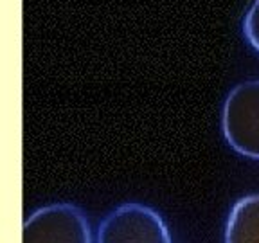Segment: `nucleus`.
Returning <instances> with one entry per match:
<instances>
[{"instance_id": "5", "label": "nucleus", "mask_w": 259, "mask_h": 243, "mask_svg": "<svg viewBox=\"0 0 259 243\" xmlns=\"http://www.w3.org/2000/svg\"><path fill=\"white\" fill-rule=\"evenodd\" d=\"M243 32L248 44L259 53V0H252L243 16Z\"/></svg>"}, {"instance_id": "4", "label": "nucleus", "mask_w": 259, "mask_h": 243, "mask_svg": "<svg viewBox=\"0 0 259 243\" xmlns=\"http://www.w3.org/2000/svg\"><path fill=\"white\" fill-rule=\"evenodd\" d=\"M225 243H259V194L234 204L227 220Z\"/></svg>"}, {"instance_id": "3", "label": "nucleus", "mask_w": 259, "mask_h": 243, "mask_svg": "<svg viewBox=\"0 0 259 243\" xmlns=\"http://www.w3.org/2000/svg\"><path fill=\"white\" fill-rule=\"evenodd\" d=\"M96 243H171V236L157 211L130 202L106 215Z\"/></svg>"}, {"instance_id": "2", "label": "nucleus", "mask_w": 259, "mask_h": 243, "mask_svg": "<svg viewBox=\"0 0 259 243\" xmlns=\"http://www.w3.org/2000/svg\"><path fill=\"white\" fill-rule=\"evenodd\" d=\"M22 243H92L85 213L72 204H51L25 218Z\"/></svg>"}, {"instance_id": "1", "label": "nucleus", "mask_w": 259, "mask_h": 243, "mask_svg": "<svg viewBox=\"0 0 259 243\" xmlns=\"http://www.w3.org/2000/svg\"><path fill=\"white\" fill-rule=\"evenodd\" d=\"M222 130L236 153L259 160V79L243 81L229 92Z\"/></svg>"}]
</instances>
